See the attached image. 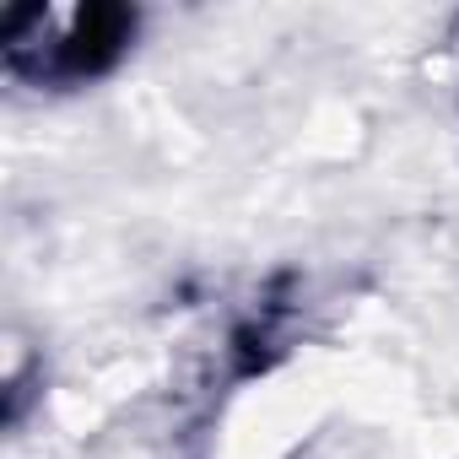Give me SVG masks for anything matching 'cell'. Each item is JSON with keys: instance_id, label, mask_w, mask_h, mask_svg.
<instances>
[{"instance_id": "obj_1", "label": "cell", "mask_w": 459, "mask_h": 459, "mask_svg": "<svg viewBox=\"0 0 459 459\" xmlns=\"http://www.w3.org/2000/svg\"><path fill=\"white\" fill-rule=\"evenodd\" d=\"M28 28H39V44L6 39L12 65H28L39 55V76H92L130 33L125 12H22Z\"/></svg>"}]
</instances>
